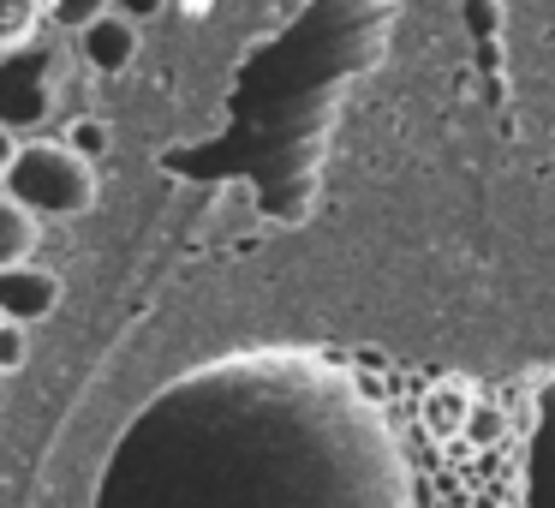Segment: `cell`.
I'll list each match as a JSON object with an SVG mask.
<instances>
[{
	"label": "cell",
	"mask_w": 555,
	"mask_h": 508,
	"mask_svg": "<svg viewBox=\"0 0 555 508\" xmlns=\"http://www.w3.org/2000/svg\"><path fill=\"white\" fill-rule=\"evenodd\" d=\"M90 508H412L383 407L299 347L173 377L114 436Z\"/></svg>",
	"instance_id": "obj_1"
},
{
	"label": "cell",
	"mask_w": 555,
	"mask_h": 508,
	"mask_svg": "<svg viewBox=\"0 0 555 508\" xmlns=\"http://www.w3.org/2000/svg\"><path fill=\"white\" fill-rule=\"evenodd\" d=\"M0 192L13 198L25 216L49 221V216H85L96 204V168L78 162L61 138H25L7 162Z\"/></svg>",
	"instance_id": "obj_2"
},
{
	"label": "cell",
	"mask_w": 555,
	"mask_h": 508,
	"mask_svg": "<svg viewBox=\"0 0 555 508\" xmlns=\"http://www.w3.org/2000/svg\"><path fill=\"white\" fill-rule=\"evenodd\" d=\"M61 97H66V49L37 37L0 54V132L7 138L42 132L61 109Z\"/></svg>",
	"instance_id": "obj_3"
},
{
	"label": "cell",
	"mask_w": 555,
	"mask_h": 508,
	"mask_svg": "<svg viewBox=\"0 0 555 508\" xmlns=\"http://www.w3.org/2000/svg\"><path fill=\"white\" fill-rule=\"evenodd\" d=\"M54 305H61V276L54 269H42V264L0 269V323L30 329L42 317H54Z\"/></svg>",
	"instance_id": "obj_4"
},
{
	"label": "cell",
	"mask_w": 555,
	"mask_h": 508,
	"mask_svg": "<svg viewBox=\"0 0 555 508\" xmlns=\"http://www.w3.org/2000/svg\"><path fill=\"white\" fill-rule=\"evenodd\" d=\"M78 54L90 61V73H126L138 54V30L126 25V13H108L102 7L85 30H78Z\"/></svg>",
	"instance_id": "obj_5"
},
{
	"label": "cell",
	"mask_w": 555,
	"mask_h": 508,
	"mask_svg": "<svg viewBox=\"0 0 555 508\" xmlns=\"http://www.w3.org/2000/svg\"><path fill=\"white\" fill-rule=\"evenodd\" d=\"M37 240H42V221H37V216H25V209L13 204V198L0 192V269L30 264Z\"/></svg>",
	"instance_id": "obj_6"
},
{
	"label": "cell",
	"mask_w": 555,
	"mask_h": 508,
	"mask_svg": "<svg viewBox=\"0 0 555 508\" xmlns=\"http://www.w3.org/2000/svg\"><path fill=\"white\" fill-rule=\"evenodd\" d=\"M42 30V7H30V0H0V54L18 49V42H37Z\"/></svg>",
	"instance_id": "obj_7"
},
{
	"label": "cell",
	"mask_w": 555,
	"mask_h": 508,
	"mask_svg": "<svg viewBox=\"0 0 555 508\" xmlns=\"http://www.w3.org/2000/svg\"><path fill=\"white\" fill-rule=\"evenodd\" d=\"M61 144L73 150L78 162H90V156H102V150H108V126H102V120H73V132H66Z\"/></svg>",
	"instance_id": "obj_8"
},
{
	"label": "cell",
	"mask_w": 555,
	"mask_h": 508,
	"mask_svg": "<svg viewBox=\"0 0 555 508\" xmlns=\"http://www.w3.org/2000/svg\"><path fill=\"white\" fill-rule=\"evenodd\" d=\"M18 365H25V329L0 323V377H7V371H18Z\"/></svg>",
	"instance_id": "obj_9"
},
{
	"label": "cell",
	"mask_w": 555,
	"mask_h": 508,
	"mask_svg": "<svg viewBox=\"0 0 555 508\" xmlns=\"http://www.w3.org/2000/svg\"><path fill=\"white\" fill-rule=\"evenodd\" d=\"M13 150H18V138L0 132V180H7V162H13Z\"/></svg>",
	"instance_id": "obj_10"
}]
</instances>
